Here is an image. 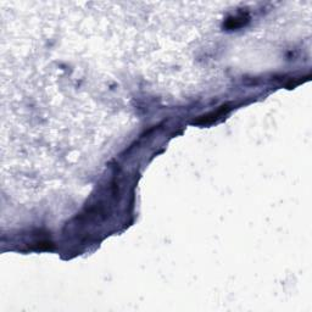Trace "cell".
Returning <instances> with one entry per match:
<instances>
[{
	"label": "cell",
	"instance_id": "obj_1",
	"mask_svg": "<svg viewBox=\"0 0 312 312\" xmlns=\"http://www.w3.org/2000/svg\"><path fill=\"white\" fill-rule=\"evenodd\" d=\"M229 110H231V105L229 104L222 105V106H219L216 111H212L206 115H202V116H200L199 118L195 119L194 124H197V126H206V124L214 123V122L218 121L219 118L226 116V115L229 112Z\"/></svg>",
	"mask_w": 312,
	"mask_h": 312
},
{
	"label": "cell",
	"instance_id": "obj_2",
	"mask_svg": "<svg viewBox=\"0 0 312 312\" xmlns=\"http://www.w3.org/2000/svg\"><path fill=\"white\" fill-rule=\"evenodd\" d=\"M249 17L246 14H240L239 16H235V17H232V19H229L228 21H227L226 23V27L229 29H234V28H238V27H241L244 26V24L248 22Z\"/></svg>",
	"mask_w": 312,
	"mask_h": 312
}]
</instances>
